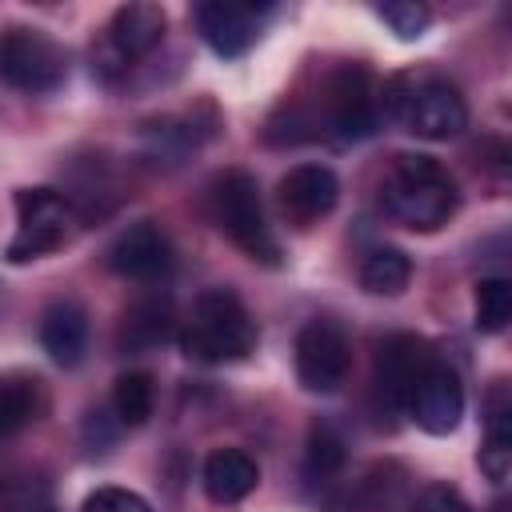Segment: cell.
Masks as SVG:
<instances>
[{"mask_svg": "<svg viewBox=\"0 0 512 512\" xmlns=\"http://www.w3.org/2000/svg\"><path fill=\"white\" fill-rule=\"evenodd\" d=\"M380 204L396 224L412 232H436L452 220L460 204V188L436 156L400 152L380 180Z\"/></svg>", "mask_w": 512, "mask_h": 512, "instance_id": "6da1fadb", "label": "cell"}, {"mask_svg": "<svg viewBox=\"0 0 512 512\" xmlns=\"http://www.w3.org/2000/svg\"><path fill=\"white\" fill-rule=\"evenodd\" d=\"M260 340V328L244 300L232 288H208L196 296L184 328H180V352L196 364H232L244 360Z\"/></svg>", "mask_w": 512, "mask_h": 512, "instance_id": "7a4b0ae2", "label": "cell"}, {"mask_svg": "<svg viewBox=\"0 0 512 512\" xmlns=\"http://www.w3.org/2000/svg\"><path fill=\"white\" fill-rule=\"evenodd\" d=\"M208 208L216 228L252 260L280 264V240L272 236V224L264 216L260 184L244 168H228L208 184Z\"/></svg>", "mask_w": 512, "mask_h": 512, "instance_id": "3957f363", "label": "cell"}, {"mask_svg": "<svg viewBox=\"0 0 512 512\" xmlns=\"http://www.w3.org/2000/svg\"><path fill=\"white\" fill-rule=\"evenodd\" d=\"M64 76H68V56L48 32L28 24L0 28V84L28 96H44L56 92Z\"/></svg>", "mask_w": 512, "mask_h": 512, "instance_id": "277c9868", "label": "cell"}, {"mask_svg": "<svg viewBox=\"0 0 512 512\" xmlns=\"http://www.w3.org/2000/svg\"><path fill=\"white\" fill-rule=\"evenodd\" d=\"M168 32V16L160 4L136 0V4H120L100 36V44L92 48V72L100 80H116L124 76L136 60H144L152 48H160Z\"/></svg>", "mask_w": 512, "mask_h": 512, "instance_id": "5b68a950", "label": "cell"}, {"mask_svg": "<svg viewBox=\"0 0 512 512\" xmlns=\"http://www.w3.org/2000/svg\"><path fill=\"white\" fill-rule=\"evenodd\" d=\"M388 108L404 120L408 132H416L424 140H452L468 128V104H464L460 88L440 76L416 80L412 88L388 96Z\"/></svg>", "mask_w": 512, "mask_h": 512, "instance_id": "8992f818", "label": "cell"}, {"mask_svg": "<svg viewBox=\"0 0 512 512\" xmlns=\"http://www.w3.org/2000/svg\"><path fill=\"white\" fill-rule=\"evenodd\" d=\"M348 372H352L348 332L332 316L308 320L296 332V380L316 396H332L344 388Z\"/></svg>", "mask_w": 512, "mask_h": 512, "instance_id": "52a82bcc", "label": "cell"}, {"mask_svg": "<svg viewBox=\"0 0 512 512\" xmlns=\"http://www.w3.org/2000/svg\"><path fill=\"white\" fill-rule=\"evenodd\" d=\"M380 120V96L376 84L368 76V68L360 64H340L328 80H324V124L340 144L364 140L376 132Z\"/></svg>", "mask_w": 512, "mask_h": 512, "instance_id": "ba28073f", "label": "cell"}, {"mask_svg": "<svg viewBox=\"0 0 512 512\" xmlns=\"http://www.w3.org/2000/svg\"><path fill=\"white\" fill-rule=\"evenodd\" d=\"M16 236L8 240V260L28 264L56 252L68 240V200L56 188H20L16 192Z\"/></svg>", "mask_w": 512, "mask_h": 512, "instance_id": "9c48e42d", "label": "cell"}, {"mask_svg": "<svg viewBox=\"0 0 512 512\" xmlns=\"http://www.w3.org/2000/svg\"><path fill=\"white\" fill-rule=\"evenodd\" d=\"M264 16H268V4H248V0H204L192 12L196 32L224 60L244 56L260 40Z\"/></svg>", "mask_w": 512, "mask_h": 512, "instance_id": "30bf717a", "label": "cell"}, {"mask_svg": "<svg viewBox=\"0 0 512 512\" xmlns=\"http://www.w3.org/2000/svg\"><path fill=\"white\" fill-rule=\"evenodd\" d=\"M404 408L416 420V428H424L428 436H448L460 428V416H464V384L448 364L432 360L416 376Z\"/></svg>", "mask_w": 512, "mask_h": 512, "instance_id": "8fae6325", "label": "cell"}, {"mask_svg": "<svg viewBox=\"0 0 512 512\" xmlns=\"http://www.w3.org/2000/svg\"><path fill=\"white\" fill-rule=\"evenodd\" d=\"M108 268L124 280H160L172 268V240L156 220H136L128 224L112 244H108Z\"/></svg>", "mask_w": 512, "mask_h": 512, "instance_id": "7c38bea8", "label": "cell"}, {"mask_svg": "<svg viewBox=\"0 0 512 512\" xmlns=\"http://www.w3.org/2000/svg\"><path fill=\"white\" fill-rule=\"evenodd\" d=\"M432 348L420 336L396 332L376 348V396L388 412H400L408 404V392L416 384V376L432 364Z\"/></svg>", "mask_w": 512, "mask_h": 512, "instance_id": "4fadbf2b", "label": "cell"}, {"mask_svg": "<svg viewBox=\"0 0 512 512\" xmlns=\"http://www.w3.org/2000/svg\"><path fill=\"white\" fill-rule=\"evenodd\" d=\"M280 208L296 228H308L316 220H324L336 200H340V180L328 164H296L288 168V176H280Z\"/></svg>", "mask_w": 512, "mask_h": 512, "instance_id": "5bb4252c", "label": "cell"}, {"mask_svg": "<svg viewBox=\"0 0 512 512\" xmlns=\"http://www.w3.org/2000/svg\"><path fill=\"white\" fill-rule=\"evenodd\" d=\"M40 348L52 364L76 368L88 352V312L76 300H52L40 316Z\"/></svg>", "mask_w": 512, "mask_h": 512, "instance_id": "9a60e30c", "label": "cell"}, {"mask_svg": "<svg viewBox=\"0 0 512 512\" xmlns=\"http://www.w3.org/2000/svg\"><path fill=\"white\" fill-rule=\"evenodd\" d=\"M200 480H204V492L212 504H240L244 496L256 492L260 464L244 448H216V452H208Z\"/></svg>", "mask_w": 512, "mask_h": 512, "instance_id": "2e32d148", "label": "cell"}, {"mask_svg": "<svg viewBox=\"0 0 512 512\" xmlns=\"http://www.w3.org/2000/svg\"><path fill=\"white\" fill-rule=\"evenodd\" d=\"M172 336V304L160 296H140L124 308L120 328H116V348L128 356L152 352Z\"/></svg>", "mask_w": 512, "mask_h": 512, "instance_id": "e0dca14e", "label": "cell"}, {"mask_svg": "<svg viewBox=\"0 0 512 512\" xmlns=\"http://www.w3.org/2000/svg\"><path fill=\"white\" fill-rule=\"evenodd\" d=\"M408 280H412V260L392 244H380L360 260V288L372 296H400Z\"/></svg>", "mask_w": 512, "mask_h": 512, "instance_id": "ac0fdd59", "label": "cell"}, {"mask_svg": "<svg viewBox=\"0 0 512 512\" xmlns=\"http://www.w3.org/2000/svg\"><path fill=\"white\" fill-rule=\"evenodd\" d=\"M36 412H40V384L24 372H4L0 376V440L28 428Z\"/></svg>", "mask_w": 512, "mask_h": 512, "instance_id": "d6986e66", "label": "cell"}, {"mask_svg": "<svg viewBox=\"0 0 512 512\" xmlns=\"http://www.w3.org/2000/svg\"><path fill=\"white\" fill-rule=\"evenodd\" d=\"M152 404H156V388H152V376L148 372H124L116 380V388H112V416H116L120 428L148 424Z\"/></svg>", "mask_w": 512, "mask_h": 512, "instance_id": "ffe728a7", "label": "cell"}, {"mask_svg": "<svg viewBox=\"0 0 512 512\" xmlns=\"http://www.w3.org/2000/svg\"><path fill=\"white\" fill-rule=\"evenodd\" d=\"M472 308H476V332H504L508 320H512V284L504 276H484L476 280V296H472Z\"/></svg>", "mask_w": 512, "mask_h": 512, "instance_id": "44dd1931", "label": "cell"}, {"mask_svg": "<svg viewBox=\"0 0 512 512\" xmlns=\"http://www.w3.org/2000/svg\"><path fill=\"white\" fill-rule=\"evenodd\" d=\"M344 468V440L336 428L328 424H312L308 432V444H304V476L316 484H324L328 476H336Z\"/></svg>", "mask_w": 512, "mask_h": 512, "instance_id": "7402d4cb", "label": "cell"}, {"mask_svg": "<svg viewBox=\"0 0 512 512\" xmlns=\"http://www.w3.org/2000/svg\"><path fill=\"white\" fill-rule=\"evenodd\" d=\"M376 16L400 36V40H420L432 24V8L420 4V0H388V4H376Z\"/></svg>", "mask_w": 512, "mask_h": 512, "instance_id": "603a6c76", "label": "cell"}, {"mask_svg": "<svg viewBox=\"0 0 512 512\" xmlns=\"http://www.w3.org/2000/svg\"><path fill=\"white\" fill-rule=\"evenodd\" d=\"M80 512H152V508H148V500H144L140 492H132V488H96V492L80 504Z\"/></svg>", "mask_w": 512, "mask_h": 512, "instance_id": "cb8c5ba5", "label": "cell"}, {"mask_svg": "<svg viewBox=\"0 0 512 512\" xmlns=\"http://www.w3.org/2000/svg\"><path fill=\"white\" fill-rule=\"evenodd\" d=\"M412 512H472V504L452 488V484H428L416 500Z\"/></svg>", "mask_w": 512, "mask_h": 512, "instance_id": "d4e9b609", "label": "cell"}, {"mask_svg": "<svg viewBox=\"0 0 512 512\" xmlns=\"http://www.w3.org/2000/svg\"><path fill=\"white\" fill-rule=\"evenodd\" d=\"M24 512H52V508H24Z\"/></svg>", "mask_w": 512, "mask_h": 512, "instance_id": "484cf974", "label": "cell"}]
</instances>
